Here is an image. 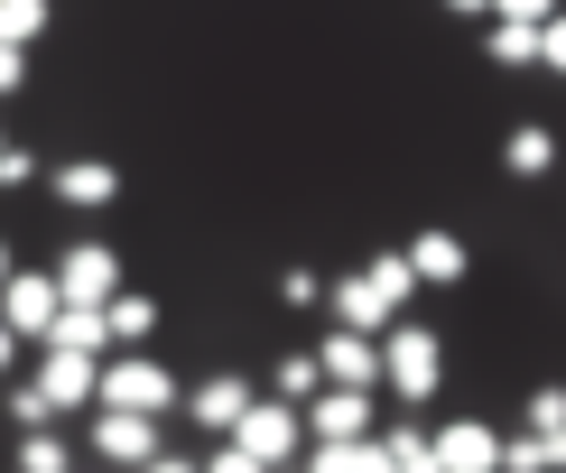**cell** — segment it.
<instances>
[{
    "mask_svg": "<svg viewBox=\"0 0 566 473\" xmlns=\"http://www.w3.org/2000/svg\"><path fill=\"white\" fill-rule=\"evenodd\" d=\"M46 278H56V297H65V306H103L112 288H122V251H112V242H65Z\"/></svg>",
    "mask_w": 566,
    "mask_h": 473,
    "instance_id": "cell-4",
    "label": "cell"
},
{
    "mask_svg": "<svg viewBox=\"0 0 566 473\" xmlns=\"http://www.w3.org/2000/svg\"><path fill=\"white\" fill-rule=\"evenodd\" d=\"M446 10H464V19H483V10H492V0H446Z\"/></svg>",
    "mask_w": 566,
    "mask_h": 473,
    "instance_id": "cell-36",
    "label": "cell"
},
{
    "mask_svg": "<svg viewBox=\"0 0 566 473\" xmlns=\"http://www.w3.org/2000/svg\"><path fill=\"white\" fill-rule=\"evenodd\" d=\"M29 381H38V399H46V418H65V409H93V362H84V353H56V344H46Z\"/></svg>",
    "mask_w": 566,
    "mask_h": 473,
    "instance_id": "cell-11",
    "label": "cell"
},
{
    "mask_svg": "<svg viewBox=\"0 0 566 473\" xmlns=\"http://www.w3.org/2000/svg\"><path fill=\"white\" fill-rule=\"evenodd\" d=\"M399 260H409V278H418V288H455V278L474 270V251H464L446 223H428V232H418V242L399 251Z\"/></svg>",
    "mask_w": 566,
    "mask_h": 473,
    "instance_id": "cell-13",
    "label": "cell"
},
{
    "mask_svg": "<svg viewBox=\"0 0 566 473\" xmlns=\"http://www.w3.org/2000/svg\"><path fill=\"white\" fill-rule=\"evenodd\" d=\"M363 288H371V297H381L390 316H399V306L418 297V278H409V260H399V251H381V260H371V270H363Z\"/></svg>",
    "mask_w": 566,
    "mask_h": 473,
    "instance_id": "cell-19",
    "label": "cell"
},
{
    "mask_svg": "<svg viewBox=\"0 0 566 473\" xmlns=\"http://www.w3.org/2000/svg\"><path fill=\"white\" fill-rule=\"evenodd\" d=\"M46 38V0H0V46H38Z\"/></svg>",
    "mask_w": 566,
    "mask_h": 473,
    "instance_id": "cell-22",
    "label": "cell"
},
{
    "mask_svg": "<svg viewBox=\"0 0 566 473\" xmlns=\"http://www.w3.org/2000/svg\"><path fill=\"white\" fill-rule=\"evenodd\" d=\"M93 409H139V418H168L177 409V371L149 362L139 344H112L93 362Z\"/></svg>",
    "mask_w": 566,
    "mask_h": 473,
    "instance_id": "cell-1",
    "label": "cell"
},
{
    "mask_svg": "<svg viewBox=\"0 0 566 473\" xmlns=\"http://www.w3.org/2000/svg\"><path fill=\"white\" fill-rule=\"evenodd\" d=\"M538 455H548V473H566V428H548V437H538Z\"/></svg>",
    "mask_w": 566,
    "mask_h": 473,
    "instance_id": "cell-34",
    "label": "cell"
},
{
    "mask_svg": "<svg viewBox=\"0 0 566 473\" xmlns=\"http://www.w3.org/2000/svg\"><path fill=\"white\" fill-rule=\"evenodd\" d=\"M103 325H112V344H149V335H158V297L112 288V297H103Z\"/></svg>",
    "mask_w": 566,
    "mask_h": 473,
    "instance_id": "cell-17",
    "label": "cell"
},
{
    "mask_svg": "<svg viewBox=\"0 0 566 473\" xmlns=\"http://www.w3.org/2000/svg\"><path fill=\"white\" fill-rule=\"evenodd\" d=\"M437 473H502V437L483 428V418H455V428H437Z\"/></svg>",
    "mask_w": 566,
    "mask_h": 473,
    "instance_id": "cell-12",
    "label": "cell"
},
{
    "mask_svg": "<svg viewBox=\"0 0 566 473\" xmlns=\"http://www.w3.org/2000/svg\"><path fill=\"white\" fill-rule=\"evenodd\" d=\"M297 428H306V445H344V437H371V390L316 381V399H297Z\"/></svg>",
    "mask_w": 566,
    "mask_h": 473,
    "instance_id": "cell-5",
    "label": "cell"
},
{
    "mask_svg": "<svg viewBox=\"0 0 566 473\" xmlns=\"http://www.w3.org/2000/svg\"><path fill=\"white\" fill-rule=\"evenodd\" d=\"M19 362V335H10V325H0V371H10Z\"/></svg>",
    "mask_w": 566,
    "mask_h": 473,
    "instance_id": "cell-35",
    "label": "cell"
},
{
    "mask_svg": "<svg viewBox=\"0 0 566 473\" xmlns=\"http://www.w3.org/2000/svg\"><path fill=\"white\" fill-rule=\"evenodd\" d=\"M56 278H46V270H10V278H0V325H10V335L19 344H46V325H56Z\"/></svg>",
    "mask_w": 566,
    "mask_h": 473,
    "instance_id": "cell-6",
    "label": "cell"
},
{
    "mask_svg": "<svg viewBox=\"0 0 566 473\" xmlns=\"http://www.w3.org/2000/svg\"><path fill=\"white\" fill-rule=\"evenodd\" d=\"M177 409L196 418V437H223L232 418L251 409V371H205L196 390H177Z\"/></svg>",
    "mask_w": 566,
    "mask_h": 473,
    "instance_id": "cell-7",
    "label": "cell"
},
{
    "mask_svg": "<svg viewBox=\"0 0 566 473\" xmlns=\"http://www.w3.org/2000/svg\"><path fill=\"white\" fill-rule=\"evenodd\" d=\"M316 371H325V381H344V390H371V381H381V335L335 325V335L316 344Z\"/></svg>",
    "mask_w": 566,
    "mask_h": 473,
    "instance_id": "cell-10",
    "label": "cell"
},
{
    "mask_svg": "<svg viewBox=\"0 0 566 473\" xmlns=\"http://www.w3.org/2000/svg\"><path fill=\"white\" fill-rule=\"evenodd\" d=\"M316 381H325L316 353H289V362H270V399H289V409H297V399H316Z\"/></svg>",
    "mask_w": 566,
    "mask_h": 473,
    "instance_id": "cell-21",
    "label": "cell"
},
{
    "mask_svg": "<svg viewBox=\"0 0 566 473\" xmlns=\"http://www.w3.org/2000/svg\"><path fill=\"white\" fill-rule=\"evenodd\" d=\"M381 381L399 390V399H437L446 390V344L428 335V325H381Z\"/></svg>",
    "mask_w": 566,
    "mask_h": 473,
    "instance_id": "cell-2",
    "label": "cell"
},
{
    "mask_svg": "<svg viewBox=\"0 0 566 473\" xmlns=\"http://www.w3.org/2000/svg\"><path fill=\"white\" fill-rule=\"evenodd\" d=\"M492 65H538V29H521V19H492Z\"/></svg>",
    "mask_w": 566,
    "mask_h": 473,
    "instance_id": "cell-23",
    "label": "cell"
},
{
    "mask_svg": "<svg viewBox=\"0 0 566 473\" xmlns=\"http://www.w3.org/2000/svg\"><path fill=\"white\" fill-rule=\"evenodd\" d=\"M223 445H242V455H261V464L279 473V464H289L297 445H306V428H297V409H289V399H261V390H251V409L223 428Z\"/></svg>",
    "mask_w": 566,
    "mask_h": 473,
    "instance_id": "cell-3",
    "label": "cell"
},
{
    "mask_svg": "<svg viewBox=\"0 0 566 473\" xmlns=\"http://www.w3.org/2000/svg\"><path fill=\"white\" fill-rule=\"evenodd\" d=\"M19 473H75V445H56V428H19Z\"/></svg>",
    "mask_w": 566,
    "mask_h": 473,
    "instance_id": "cell-20",
    "label": "cell"
},
{
    "mask_svg": "<svg viewBox=\"0 0 566 473\" xmlns=\"http://www.w3.org/2000/svg\"><path fill=\"white\" fill-rule=\"evenodd\" d=\"M139 473H196V455H177V445H158V455L139 464Z\"/></svg>",
    "mask_w": 566,
    "mask_h": 473,
    "instance_id": "cell-33",
    "label": "cell"
},
{
    "mask_svg": "<svg viewBox=\"0 0 566 473\" xmlns=\"http://www.w3.org/2000/svg\"><path fill=\"white\" fill-rule=\"evenodd\" d=\"M502 473H548V455H538V437H502Z\"/></svg>",
    "mask_w": 566,
    "mask_h": 473,
    "instance_id": "cell-25",
    "label": "cell"
},
{
    "mask_svg": "<svg viewBox=\"0 0 566 473\" xmlns=\"http://www.w3.org/2000/svg\"><path fill=\"white\" fill-rule=\"evenodd\" d=\"M10 418H19V428H56V418H46V399H38V381L10 390Z\"/></svg>",
    "mask_w": 566,
    "mask_h": 473,
    "instance_id": "cell-29",
    "label": "cell"
},
{
    "mask_svg": "<svg viewBox=\"0 0 566 473\" xmlns=\"http://www.w3.org/2000/svg\"><path fill=\"white\" fill-rule=\"evenodd\" d=\"M371 445H381V464H390V473H437V445L418 437V418H399V428H390V437H371Z\"/></svg>",
    "mask_w": 566,
    "mask_h": 473,
    "instance_id": "cell-18",
    "label": "cell"
},
{
    "mask_svg": "<svg viewBox=\"0 0 566 473\" xmlns=\"http://www.w3.org/2000/svg\"><path fill=\"white\" fill-rule=\"evenodd\" d=\"M316 297H325L316 270H289V278H279V306H316Z\"/></svg>",
    "mask_w": 566,
    "mask_h": 473,
    "instance_id": "cell-30",
    "label": "cell"
},
{
    "mask_svg": "<svg viewBox=\"0 0 566 473\" xmlns=\"http://www.w3.org/2000/svg\"><path fill=\"white\" fill-rule=\"evenodd\" d=\"M521 428H530V437H548V428H566V381H538V390H530Z\"/></svg>",
    "mask_w": 566,
    "mask_h": 473,
    "instance_id": "cell-24",
    "label": "cell"
},
{
    "mask_svg": "<svg viewBox=\"0 0 566 473\" xmlns=\"http://www.w3.org/2000/svg\"><path fill=\"white\" fill-rule=\"evenodd\" d=\"M196 473H270V464L242 455V445H214V455H196Z\"/></svg>",
    "mask_w": 566,
    "mask_h": 473,
    "instance_id": "cell-28",
    "label": "cell"
},
{
    "mask_svg": "<svg viewBox=\"0 0 566 473\" xmlns=\"http://www.w3.org/2000/svg\"><path fill=\"white\" fill-rule=\"evenodd\" d=\"M46 168H38V149H10V139H0V186H38Z\"/></svg>",
    "mask_w": 566,
    "mask_h": 473,
    "instance_id": "cell-27",
    "label": "cell"
},
{
    "mask_svg": "<svg viewBox=\"0 0 566 473\" xmlns=\"http://www.w3.org/2000/svg\"><path fill=\"white\" fill-rule=\"evenodd\" d=\"M46 344H56V353H84V362H103V353H112V325H103V306H56Z\"/></svg>",
    "mask_w": 566,
    "mask_h": 473,
    "instance_id": "cell-14",
    "label": "cell"
},
{
    "mask_svg": "<svg viewBox=\"0 0 566 473\" xmlns=\"http://www.w3.org/2000/svg\"><path fill=\"white\" fill-rule=\"evenodd\" d=\"M29 84V46H0V93H19Z\"/></svg>",
    "mask_w": 566,
    "mask_h": 473,
    "instance_id": "cell-32",
    "label": "cell"
},
{
    "mask_svg": "<svg viewBox=\"0 0 566 473\" xmlns=\"http://www.w3.org/2000/svg\"><path fill=\"white\" fill-rule=\"evenodd\" d=\"M325 306H335V325H353V335H381V325H390V306L363 288V270L335 278V288H325Z\"/></svg>",
    "mask_w": 566,
    "mask_h": 473,
    "instance_id": "cell-15",
    "label": "cell"
},
{
    "mask_svg": "<svg viewBox=\"0 0 566 473\" xmlns=\"http://www.w3.org/2000/svg\"><path fill=\"white\" fill-rule=\"evenodd\" d=\"M557 10H566V0H492L483 19H521V29H538V19H557Z\"/></svg>",
    "mask_w": 566,
    "mask_h": 473,
    "instance_id": "cell-26",
    "label": "cell"
},
{
    "mask_svg": "<svg viewBox=\"0 0 566 473\" xmlns=\"http://www.w3.org/2000/svg\"><path fill=\"white\" fill-rule=\"evenodd\" d=\"M538 65H557V75H566V10L538 19Z\"/></svg>",
    "mask_w": 566,
    "mask_h": 473,
    "instance_id": "cell-31",
    "label": "cell"
},
{
    "mask_svg": "<svg viewBox=\"0 0 566 473\" xmlns=\"http://www.w3.org/2000/svg\"><path fill=\"white\" fill-rule=\"evenodd\" d=\"M158 445H168V437H158V418H139V409H103V418H93V455L122 464V473H139Z\"/></svg>",
    "mask_w": 566,
    "mask_h": 473,
    "instance_id": "cell-8",
    "label": "cell"
},
{
    "mask_svg": "<svg viewBox=\"0 0 566 473\" xmlns=\"http://www.w3.org/2000/svg\"><path fill=\"white\" fill-rule=\"evenodd\" d=\"M46 196H56L65 214H103V204H122V168H112V158H65V168L46 177Z\"/></svg>",
    "mask_w": 566,
    "mask_h": 473,
    "instance_id": "cell-9",
    "label": "cell"
},
{
    "mask_svg": "<svg viewBox=\"0 0 566 473\" xmlns=\"http://www.w3.org/2000/svg\"><path fill=\"white\" fill-rule=\"evenodd\" d=\"M502 168H511V177H548V168H557V130H548V122H521V130L502 139Z\"/></svg>",
    "mask_w": 566,
    "mask_h": 473,
    "instance_id": "cell-16",
    "label": "cell"
},
{
    "mask_svg": "<svg viewBox=\"0 0 566 473\" xmlns=\"http://www.w3.org/2000/svg\"><path fill=\"white\" fill-rule=\"evenodd\" d=\"M0 278H10V251H0Z\"/></svg>",
    "mask_w": 566,
    "mask_h": 473,
    "instance_id": "cell-37",
    "label": "cell"
}]
</instances>
